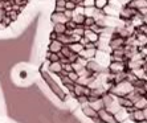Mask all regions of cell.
<instances>
[{"instance_id":"6da1fadb","label":"cell","mask_w":147,"mask_h":123,"mask_svg":"<svg viewBox=\"0 0 147 123\" xmlns=\"http://www.w3.org/2000/svg\"><path fill=\"white\" fill-rule=\"evenodd\" d=\"M36 0H0V33L21 28L31 17Z\"/></svg>"}]
</instances>
